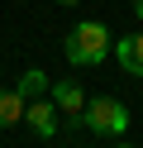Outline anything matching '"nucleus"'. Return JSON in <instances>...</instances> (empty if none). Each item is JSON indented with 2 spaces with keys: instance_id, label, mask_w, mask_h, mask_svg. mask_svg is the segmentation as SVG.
<instances>
[{
  "instance_id": "nucleus-2",
  "label": "nucleus",
  "mask_w": 143,
  "mask_h": 148,
  "mask_svg": "<svg viewBox=\"0 0 143 148\" xmlns=\"http://www.w3.org/2000/svg\"><path fill=\"white\" fill-rule=\"evenodd\" d=\"M81 124L91 129V134H100V138H119L124 129H129V105L114 100V96H95V100H86Z\"/></svg>"
},
{
  "instance_id": "nucleus-10",
  "label": "nucleus",
  "mask_w": 143,
  "mask_h": 148,
  "mask_svg": "<svg viewBox=\"0 0 143 148\" xmlns=\"http://www.w3.org/2000/svg\"><path fill=\"white\" fill-rule=\"evenodd\" d=\"M114 148H133V143H114Z\"/></svg>"
},
{
  "instance_id": "nucleus-6",
  "label": "nucleus",
  "mask_w": 143,
  "mask_h": 148,
  "mask_svg": "<svg viewBox=\"0 0 143 148\" xmlns=\"http://www.w3.org/2000/svg\"><path fill=\"white\" fill-rule=\"evenodd\" d=\"M14 91H19V96H24V100H43L48 91H53V77H48L43 67H29L24 77L14 81Z\"/></svg>"
},
{
  "instance_id": "nucleus-3",
  "label": "nucleus",
  "mask_w": 143,
  "mask_h": 148,
  "mask_svg": "<svg viewBox=\"0 0 143 148\" xmlns=\"http://www.w3.org/2000/svg\"><path fill=\"white\" fill-rule=\"evenodd\" d=\"M48 100L57 105V115H67V119H81V110H86V100H91V96H86L76 81H53Z\"/></svg>"
},
{
  "instance_id": "nucleus-7",
  "label": "nucleus",
  "mask_w": 143,
  "mask_h": 148,
  "mask_svg": "<svg viewBox=\"0 0 143 148\" xmlns=\"http://www.w3.org/2000/svg\"><path fill=\"white\" fill-rule=\"evenodd\" d=\"M24 105H29V100L19 96L14 86H0V129L19 124V119H24Z\"/></svg>"
},
{
  "instance_id": "nucleus-5",
  "label": "nucleus",
  "mask_w": 143,
  "mask_h": 148,
  "mask_svg": "<svg viewBox=\"0 0 143 148\" xmlns=\"http://www.w3.org/2000/svg\"><path fill=\"white\" fill-rule=\"evenodd\" d=\"M114 62H119L129 77H143V34H124V38H114Z\"/></svg>"
},
{
  "instance_id": "nucleus-4",
  "label": "nucleus",
  "mask_w": 143,
  "mask_h": 148,
  "mask_svg": "<svg viewBox=\"0 0 143 148\" xmlns=\"http://www.w3.org/2000/svg\"><path fill=\"white\" fill-rule=\"evenodd\" d=\"M24 124L34 129L38 138H53L57 134V105L53 100H29L24 105Z\"/></svg>"
},
{
  "instance_id": "nucleus-1",
  "label": "nucleus",
  "mask_w": 143,
  "mask_h": 148,
  "mask_svg": "<svg viewBox=\"0 0 143 148\" xmlns=\"http://www.w3.org/2000/svg\"><path fill=\"white\" fill-rule=\"evenodd\" d=\"M110 48H114V38H110V29H105L100 19H81L67 34V43H62V53H67L72 67H100V62L110 58Z\"/></svg>"
},
{
  "instance_id": "nucleus-8",
  "label": "nucleus",
  "mask_w": 143,
  "mask_h": 148,
  "mask_svg": "<svg viewBox=\"0 0 143 148\" xmlns=\"http://www.w3.org/2000/svg\"><path fill=\"white\" fill-rule=\"evenodd\" d=\"M133 14H138V24H143V0H133Z\"/></svg>"
},
{
  "instance_id": "nucleus-9",
  "label": "nucleus",
  "mask_w": 143,
  "mask_h": 148,
  "mask_svg": "<svg viewBox=\"0 0 143 148\" xmlns=\"http://www.w3.org/2000/svg\"><path fill=\"white\" fill-rule=\"evenodd\" d=\"M57 5H76V0H57Z\"/></svg>"
}]
</instances>
